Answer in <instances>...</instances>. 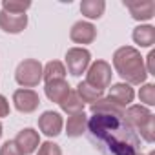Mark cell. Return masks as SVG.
<instances>
[{"label":"cell","instance_id":"25","mask_svg":"<svg viewBox=\"0 0 155 155\" xmlns=\"http://www.w3.org/2000/svg\"><path fill=\"white\" fill-rule=\"evenodd\" d=\"M38 155H60V146L55 144V142H51V140H48V142L40 144Z\"/></svg>","mask_w":155,"mask_h":155},{"label":"cell","instance_id":"15","mask_svg":"<svg viewBox=\"0 0 155 155\" xmlns=\"http://www.w3.org/2000/svg\"><path fill=\"white\" fill-rule=\"evenodd\" d=\"M86 126H88V117L84 111L71 115L66 122V133L68 137H81L82 133H86Z\"/></svg>","mask_w":155,"mask_h":155},{"label":"cell","instance_id":"20","mask_svg":"<svg viewBox=\"0 0 155 155\" xmlns=\"http://www.w3.org/2000/svg\"><path fill=\"white\" fill-rule=\"evenodd\" d=\"M60 108L66 113H69V115H77V113H82L84 111V102L79 99L77 91H69L68 97L60 102Z\"/></svg>","mask_w":155,"mask_h":155},{"label":"cell","instance_id":"19","mask_svg":"<svg viewBox=\"0 0 155 155\" xmlns=\"http://www.w3.org/2000/svg\"><path fill=\"white\" fill-rule=\"evenodd\" d=\"M106 9L104 0H84L81 4V13L88 18H101Z\"/></svg>","mask_w":155,"mask_h":155},{"label":"cell","instance_id":"5","mask_svg":"<svg viewBox=\"0 0 155 155\" xmlns=\"http://www.w3.org/2000/svg\"><path fill=\"white\" fill-rule=\"evenodd\" d=\"M90 62H91V55H90V51L84 49V48H71V49H68V53H66L68 71H69L73 77L82 75V73L90 68Z\"/></svg>","mask_w":155,"mask_h":155},{"label":"cell","instance_id":"23","mask_svg":"<svg viewBox=\"0 0 155 155\" xmlns=\"http://www.w3.org/2000/svg\"><path fill=\"white\" fill-rule=\"evenodd\" d=\"M139 99H140V102H144L148 106H153L155 104V86L153 84H144L139 91Z\"/></svg>","mask_w":155,"mask_h":155},{"label":"cell","instance_id":"30","mask_svg":"<svg viewBox=\"0 0 155 155\" xmlns=\"http://www.w3.org/2000/svg\"><path fill=\"white\" fill-rule=\"evenodd\" d=\"M139 155H142V153H139ZM148 155H155V151H151V153H148Z\"/></svg>","mask_w":155,"mask_h":155},{"label":"cell","instance_id":"17","mask_svg":"<svg viewBox=\"0 0 155 155\" xmlns=\"http://www.w3.org/2000/svg\"><path fill=\"white\" fill-rule=\"evenodd\" d=\"M66 77V68L62 66V62L58 60H51L46 64V68L42 69V79L46 82H51V81H64Z\"/></svg>","mask_w":155,"mask_h":155},{"label":"cell","instance_id":"27","mask_svg":"<svg viewBox=\"0 0 155 155\" xmlns=\"http://www.w3.org/2000/svg\"><path fill=\"white\" fill-rule=\"evenodd\" d=\"M9 115V102L4 95H0V117H8Z\"/></svg>","mask_w":155,"mask_h":155},{"label":"cell","instance_id":"8","mask_svg":"<svg viewBox=\"0 0 155 155\" xmlns=\"http://www.w3.org/2000/svg\"><path fill=\"white\" fill-rule=\"evenodd\" d=\"M62 126H64L62 117L57 111H44L38 119V128L48 137H57L62 131Z\"/></svg>","mask_w":155,"mask_h":155},{"label":"cell","instance_id":"29","mask_svg":"<svg viewBox=\"0 0 155 155\" xmlns=\"http://www.w3.org/2000/svg\"><path fill=\"white\" fill-rule=\"evenodd\" d=\"M0 137H2V124H0Z\"/></svg>","mask_w":155,"mask_h":155},{"label":"cell","instance_id":"7","mask_svg":"<svg viewBox=\"0 0 155 155\" xmlns=\"http://www.w3.org/2000/svg\"><path fill=\"white\" fill-rule=\"evenodd\" d=\"M124 6L135 20H150L155 13L153 0H124Z\"/></svg>","mask_w":155,"mask_h":155},{"label":"cell","instance_id":"18","mask_svg":"<svg viewBox=\"0 0 155 155\" xmlns=\"http://www.w3.org/2000/svg\"><path fill=\"white\" fill-rule=\"evenodd\" d=\"M91 113H108V115H120V117H124L122 108L117 106L110 97L99 99L97 102H93V104H91Z\"/></svg>","mask_w":155,"mask_h":155},{"label":"cell","instance_id":"22","mask_svg":"<svg viewBox=\"0 0 155 155\" xmlns=\"http://www.w3.org/2000/svg\"><path fill=\"white\" fill-rule=\"evenodd\" d=\"M2 11L9 13V15H24L26 9L31 8V2H17V0H4L2 2Z\"/></svg>","mask_w":155,"mask_h":155},{"label":"cell","instance_id":"16","mask_svg":"<svg viewBox=\"0 0 155 155\" xmlns=\"http://www.w3.org/2000/svg\"><path fill=\"white\" fill-rule=\"evenodd\" d=\"M133 40L140 48H150L155 42V28L153 26H137L133 29Z\"/></svg>","mask_w":155,"mask_h":155},{"label":"cell","instance_id":"24","mask_svg":"<svg viewBox=\"0 0 155 155\" xmlns=\"http://www.w3.org/2000/svg\"><path fill=\"white\" fill-rule=\"evenodd\" d=\"M139 131H140V137H142L146 142L151 144V142L155 140V119H150Z\"/></svg>","mask_w":155,"mask_h":155},{"label":"cell","instance_id":"21","mask_svg":"<svg viewBox=\"0 0 155 155\" xmlns=\"http://www.w3.org/2000/svg\"><path fill=\"white\" fill-rule=\"evenodd\" d=\"M77 95H79V99H81L84 104H86V102L93 104V102H97L99 99H102V91L91 88L86 81H84V82H79V86H77Z\"/></svg>","mask_w":155,"mask_h":155},{"label":"cell","instance_id":"12","mask_svg":"<svg viewBox=\"0 0 155 155\" xmlns=\"http://www.w3.org/2000/svg\"><path fill=\"white\" fill-rule=\"evenodd\" d=\"M28 26V15H9L6 11H0V28L6 33H20Z\"/></svg>","mask_w":155,"mask_h":155},{"label":"cell","instance_id":"10","mask_svg":"<svg viewBox=\"0 0 155 155\" xmlns=\"http://www.w3.org/2000/svg\"><path fill=\"white\" fill-rule=\"evenodd\" d=\"M150 119H153V115H151V111H150L148 108H144V106H130V108L126 110V113H124V120H126L135 131H139Z\"/></svg>","mask_w":155,"mask_h":155},{"label":"cell","instance_id":"2","mask_svg":"<svg viewBox=\"0 0 155 155\" xmlns=\"http://www.w3.org/2000/svg\"><path fill=\"white\" fill-rule=\"evenodd\" d=\"M113 66L126 84H142L148 77L140 53L131 46L119 48L113 53Z\"/></svg>","mask_w":155,"mask_h":155},{"label":"cell","instance_id":"11","mask_svg":"<svg viewBox=\"0 0 155 155\" xmlns=\"http://www.w3.org/2000/svg\"><path fill=\"white\" fill-rule=\"evenodd\" d=\"M15 144L20 148L22 155H29V153H33L40 146V137H38V133L35 130L26 128V130L18 131V135L15 139Z\"/></svg>","mask_w":155,"mask_h":155},{"label":"cell","instance_id":"1","mask_svg":"<svg viewBox=\"0 0 155 155\" xmlns=\"http://www.w3.org/2000/svg\"><path fill=\"white\" fill-rule=\"evenodd\" d=\"M86 133L102 155H139L140 137L120 115L93 113Z\"/></svg>","mask_w":155,"mask_h":155},{"label":"cell","instance_id":"4","mask_svg":"<svg viewBox=\"0 0 155 155\" xmlns=\"http://www.w3.org/2000/svg\"><path fill=\"white\" fill-rule=\"evenodd\" d=\"M86 82L91 88H95L99 91H104L106 88H110V82H111V66L106 60L93 62L90 66V69H88Z\"/></svg>","mask_w":155,"mask_h":155},{"label":"cell","instance_id":"28","mask_svg":"<svg viewBox=\"0 0 155 155\" xmlns=\"http://www.w3.org/2000/svg\"><path fill=\"white\" fill-rule=\"evenodd\" d=\"M146 73L155 75V51H150V55H148V68H146Z\"/></svg>","mask_w":155,"mask_h":155},{"label":"cell","instance_id":"3","mask_svg":"<svg viewBox=\"0 0 155 155\" xmlns=\"http://www.w3.org/2000/svg\"><path fill=\"white\" fill-rule=\"evenodd\" d=\"M42 64L35 58H26L24 62L18 64L15 71V79L20 86L24 88H35L42 81Z\"/></svg>","mask_w":155,"mask_h":155},{"label":"cell","instance_id":"26","mask_svg":"<svg viewBox=\"0 0 155 155\" xmlns=\"http://www.w3.org/2000/svg\"><path fill=\"white\" fill-rule=\"evenodd\" d=\"M0 155H22V151L15 144V140H8V142H4L2 148H0Z\"/></svg>","mask_w":155,"mask_h":155},{"label":"cell","instance_id":"6","mask_svg":"<svg viewBox=\"0 0 155 155\" xmlns=\"http://www.w3.org/2000/svg\"><path fill=\"white\" fill-rule=\"evenodd\" d=\"M13 102L20 113H33L38 108L40 99H38V93L33 90H17L13 93Z\"/></svg>","mask_w":155,"mask_h":155},{"label":"cell","instance_id":"9","mask_svg":"<svg viewBox=\"0 0 155 155\" xmlns=\"http://www.w3.org/2000/svg\"><path fill=\"white\" fill-rule=\"evenodd\" d=\"M69 37L75 44H91L97 37V29L93 24L90 22H75L71 31H69Z\"/></svg>","mask_w":155,"mask_h":155},{"label":"cell","instance_id":"14","mask_svg":"<svg viewBox=\"0 0 155 155\" xmlns=\"http://www.w3.org/2000/svg\"><path fill=\"white\" fill-rule=\"evenodd\" d=\"M44 90H46V97L51 102H57V104H60L68 97V93L71 91L69 90V84L66 81H51V82H46V88Z\"/></svg>","mask_w":155,"mask_h":155},{"label":"cell","instance_id":"13","mask_svg":"<svg viewBox=\"0 0 155 155\" xmlns=\"http://www.w3.org/2000/svg\"><path fill=\"white\" fill-rule=\"evenodd\" d=\"M108 97H110L117 106L124 108V106H128V104L133 102L135 93H133V88H131L130 84L119 82V84H113V86L110 88V95H108Z\"/></svg>","mask_w":155,"mask_h":155}]
</instances>
